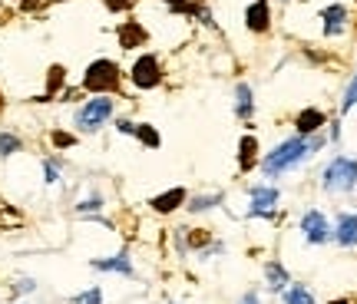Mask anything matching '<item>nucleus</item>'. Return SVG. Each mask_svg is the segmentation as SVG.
I'll use <instances>...</instances> for the list:
<instances>
[{
	"mask_svg": "<svg viewBox=\"0 0 357 304\" xmlns=\"http://www.w3.org/2000/svg\"><path fill=\"white\" fill-rule=\"evenodd\" d=\"M328 146V132H314V136H288V139L275 142L268 152H261L258 172L265 182H278V178L301 172L307 162H314V155Z\"/></svg>",
	"mask_w": 357,
	"mask_h": 304,
	"instance_id": "obj_1",
	"label": "nucleus"
},
{
	"mask_svg": "<svg viewBox=\"0 0 357 304\" xmlns=\"http://www.w3.org/2000/svg\"><path fill=\"white\" fill-rule=\"evenodd\" d=\"M245 218L268 222V225H281V222H284L278 182H265V178H261V182L245 185Z\"/></svg>",
	"mask_w": 357,
	"mask_h": 304,
	"instance_id": "obj_2",
	"label": "nucleus"
},
{
	"mask_svg": "<svg viewBox=\"0 0 357 304\" xmlns=\"http://www.w3.org/2000/svg\"><path fill=\"white\" fill-rule=\"evenodd\" d=\"M119 96H86L73 109V132L77 136H96L109 126L119 113Z\"/></svg>",
	"mask_w": 357,
	"mask_h": 304,
	"instance_id": "obj_3",
	"label": "nucleus"
},
{
	"mask_svg": "<svg viewBox=\"0 0 357 304\" xmlns=\"http://www.w3.org/2000/svg\"><path fill=\"white\" fill-rule=\"evenodd\" d=\"M79 89L86 96H119L123 93V66L113 56H96L89 60L83 76H79Z\"/></svg>",
	"mask_w": 357,
	"mask_h": 304,
	"instance_id": "obj_4",
	"label": "nucleus"
},
{
	"mask_svg": "<svg viewBox=\"0 0 357 304\" xmlns=\"http://www.w3.org/2000/svg\"><path fill=\"white\" fill-rule=\"evenodd\" d=\"M318 189L324 195H351L357 189V155H334V159H328L318 176Z\"/></svg>",
	"mask_w": 357,
	"mask_h": 304,
	"instance_id": "obj_5",
	"label": "nucleus"
},
{
	"mask_svg": "<svg viewBox=\"0 0 357 304\" xmlns=\"http://www.w3.org/2000/svg\"><path fill=\"white\" fill-rule=\"evenodd\" d=\"M126 79L129 86L136 89V93H153V89H159L162 83H166V66H162V56L153 50H142L136 60H132V66L126 70Z\"/></svg>",
	"mask_w": 357,
	"mask_h": 304,
	"instance_id": "obj_6",
	"label": "nucleus"
},
{
	"mask_svg": "<svg viewBox=\"0 0 357 304\" xmlns=\"http://www.w3.org/2000/svg\"><path fill=\"white\" fill-rule=\"evenodd\" d=\"M301 241H305L307 248H324V245H331V218L324 208L318 205H307L305 212L298 215V228H294Z\"/></svg>",
	"mask_w": 357,
	"mask_h": 304,
	"instance_id": "obj_7",
	"label": "nucleus"
},
{
	"mask_svg": "<svg viewBox=\"0 0 357 304\" xmlns=\"http://www.w3.org/2000/svg\"><path fill=\"white\" fill-rule=\"evenodd\" d=\"M318 20H321V37L337 40V37H344L347 26H351V10H347V3L334 0V3H324L318 10Z\"/></svg>",
	"mask_w": 357,
	"mask_h": 304,
	"instance_id": "obj_8",
	"label": "nucleus"
},
{
	"mask_svg": "<svg viewBox=\"0 0 357 304\" xmlns=\"http://www.w3.org/2000/svg\"><path fill=\"white\" fill-rule=\"evenodd\" d=\"M185 202H189V189H185V185H169V189L155 192L146 205H149V212H153V215L172 218V215H178V212L185 208Z\"/></svg>",
	"mask_w": 357,
	"mask_h": 304,
	"instance_id": "obj_9",
	"label": "nucleus"
},
{
	"mask_svg": "<svg viewBox=\"0 0 357 304\" xmlns=\"http://www.w3.org/2000/svg\"><path fill=\"white\" fill-rule=\"evenodd\" d=\"M291 268L284 265L281 258H261V291L278 298L288 284H291Z\"/></svg>",
	"mask_w": 357,
	"mask_h": 304,
	"instance_id": "obj_10",
	"label": "nucleus"
},
{
	"mask_svg": "<svg viewBox=\"0 0 357 304\" xmlns=\"http://www.w3.org/2000/svg\"><path fill=\"white\" fill-rule=\"evenodd\" d=\"M89 268L100 271V275H119V278H136V261L129 248H119L113 254H100V258H89Z\"/></svg>",
	"mask_w": 357,
	"mask_h": 304,
	"instance_id": "obj_11",
	"label": "nucleus"
},
{
	"mask_svg": "<svg viewBox=\"0 0 357 304\" xmlns=\"http://www.w3.org/2000/svg\"><path fill=\"white\" fill-rule=\"evenodd\" d=\"M231 113H235V119H238L245 129H252L255 113H258L255 86H252V83H245V79H238V83H235V89H231Z\"/></svg>",
	"mask_w": 357,
	"mask_h": 304,
	"instance_id": "obj_12",
	"label": "nucleus"
},
{
	"mask_svg": "<svg viewBox=\"0 0 357 304\" xmlns=\"http://www.w3.org/2000/svg\"><path fill=\"white\" fill-rule=\"evenodd\" d=\"M261 139H258L252 129H245L242 136H238V152H235V169H238V176H252L261 162Z\"/></svg>",
	"mask_w": 357,
	"mask_h": 304,
	"instance_id": "obj_13",
	"label": "nucleus"
},
{
	"mask_svg": "<svg viewBox=\"0 0 357 304\" xmlns=\"http://www.w3.org/2000/svg\"><path fill=\"white\" fill-rule=\"evenodd\" d=\"M245 30L255 33V37H268L271 26H275V13H271V0H252L245 7Z\"/></svg>",
	"mask_w": 357,
	"mask_h": 304,
	"instance_id": "obj_14",
	"label": "nucleus"
},
{
	"mask_svg": "<svg viewBox=\"0 0 357 304\" xmlns=\"http://www.w3.org/2000/svg\"><path fill=\"white\" fill-rule=\"evenodd\" d=\"M218 208H225V192L222 189H205V192H189V202L182 212H189L192 218L212 215Z\"/></svg>",
	"mask_w": 357,
	"mask_h": 304,
	"instance_id": "obj_15",
	"label": "nucleus"
},
{
	"mask_svg": "<svg viewBox=\"0 0 357 304\" xmlns=\"http://www.w3.org/2000/svg\"><path fill=\"white\" fill-rule=\"evenodd\" d=\"M331 241L341 252L357 248V212H337L331 222Z\"/></svg>",
	"mask_w": 357,
	"mask_h": 304,
	"instance_id": "obj_16",
	"label": "nucleus"
},
{
	"mask_svg": "<svg viewBox=\"0 0 357 304\" xmlns=\"http://www.w3.org/2000/svg\"><path fill=\"white\" fill-rule=\"evenodd\" d=\"M116 43H119V50H139V47L149 43V30H146L142 20L126 17V20L116 24Z\"/></svg>",
	"mask_w": 357,
	"mask_h": 304,
	"instance_id": "obj_17",
	"label": "nucleus"
},
{
	"mask_svg": "<svg viewBox=\"0 0 357 304\" xmlns=\"http://www.w3.org/2000/svg\"><path fill=\"white\" fill-rule=\"evenodd\" d=\"M328 123H331V116L324 113L321 106H305V109H298L294 119H291L294 136H314V132H324Z\"/></svg>",
	"mask_w": 357,
	"mask_h": 304,
	"instance_id": "obj_18",
	"label": "nucleus"
},
{
	"mask_svg": "<svg viewBox=\"0 0 357 304\" xmlns=\"http://www.w3.org/2000/svg\"><path fill=\"white\" fill-rule=\"evenodd\" d=\"M102 208H106V195L100 189H89L86 195H79L77 202H73V215L77 218H96L102 215Z\"/></svg>",
	"mask_w": 357,
	"mask_h": 304,
	"instance_id": "obj_19",
	"label": "nucleus"
},
{
	"mask_svg": "<svg viewBox=\"0 0 357 304\" xmlns=\"http://www.w3.org/2000/svg\"><path fill=\"white\" fill-rule=\"evenodd\" d=\"M66 79H70L66 66L63 63H50V66H47V76H43V96L53 102L66 89Z\"/></svg>",
	"mask_w": 357,
	"mask_h": 304,
	"instance_id": "obj_20",
	"label": "nucleus"
},
{
	"mask_svg": "<svg viewBox=\"0 0 357 304\" xmlns=\"http://www.w3.org/2000/svg\"><path fill=\"white\" fill-rule=\"evenodd\" d=\"M63 169H66V159L60 152H50V155H43L40 159V176H43V185H60L63 182Z\"/></svg>",
	"mask_w": 357,
	"mask_h": 304,
	"instance_id": "obj_21",
	"label": "nucleus"
},
{
	"mask_svg": "<svg viewBox=\"0 0 357 304\" xmlns=\"http://www.w3.org/2000/svg\"><path fill=\"white\" fill-rule=\"evenodd\" d=\"M278 301L281 304H318V294H314V288L305 284V281H291V284L278 294Z\"/></svg>",
	"mask_w": 357,
	"mask_h": 304,
	"instance_id": "obj_22",
	"label": "nucleus"
},
{
	"mask_svg": "<svg viewBox=\"0 0 357 304\" xmlns=\"http://www.w3.org/2000/svg\"><path fill=\"white\" fill-rule=\"evenodd\" d=\"M47 142H50V149H53V152H70V149H77L79 136L73 132V129H60V126H53L50 132H47Z\"/></svg>",
	"mask_w": 357,
	"mask_h": 304,
	"instance_id": "obj_23",
	"label": "nucleus"
},
{
	"mask_svg": "<svg viewBox=\"0 0 357 304\" xmlns=\"http://www.w3.org/2000/svg\"><path fill=\"white\" fill-rule=\"evenodd\" d=\"M132 139L139 142L142 149H149V152L162 149V132H159L153 123H136V136H132Z\"/></svg>",
	"mask_w": 357,
	"mask_h": 304,
	"instance_id": "obj_24",
	"label": "nucleus"
},
{
	"mask_svg": "<svg viewBox=\"0 0 357 304\" xmlns=\"http://www.w3.org/2000/svg\"><path fill=\"white\" fill-rule=\"evenodd\" d=\"M26 149L24 136H17L13 129H0V159H13Z\"/></svg>",
	"mask_w": 357,
	"mask_h": 304,
	"instance_id": "obj_25",
	"label": "nucleus"
},
{
	"mask_svg": "<svg viewBox=\"0 0 357 304\" xmlns=\"http://www.w3.org/2000/svg\"><path fill=\"white\" fill-rule=\"evenodd\" d=\"M225 254H229V241L215 235L202 252H195V261H199V265H208V261H218V258H225Z\"/></svg>",
	"mask_w": 357,
	"mask_h": 304,
	"instance_id": "obj_26",
	"label": "nucleus"
},
{
	"mask_svg": "<svg viewBox=\"0 0 357 304\" xmlns=\"http://www.w3.org/2000/svg\"><path fill=\"white\" fill-rule=\"evenodd\" d=\"M185 238H189V254H195V252H202L205 245L215 238V231H212V228H205V225H189L185 228Z\"/></svg>",
	"mask_w": 357,
	"mask_h": 304,
	"instance_id": "obj_27",
	"label": "nucleus"
},
{
	"mask_svg": "<svg viewBox=\"0 0 357 304\" xmlns=\"http://www.w3.org/2000/svg\"><path fill=\"white\" fill-rule=\"evenodd\" d=\"M189 17H192V20H195V24H202L205 30H218V24H215V13H212V7H208L205 0H199V3H192Z\"/></svg>",
	"mask_w": 357,
	"mask_h": 304,
	"instance_id": "obj_28",
	"label": "nucleus"
},
{
	"mask_svg": "<svg viewBox=\"0 0 357 304\" xmlns=\"http://www.w3.org/2000/svg\"><path fill=\"white\" fill-rule=\"evenodd\" d=\"M185 228L189 225L169 228V241H172V252H176L178 261H185V258H189V238H185Z\"/></svg>",
	"mask_w": 357,
	"mask_h": 304,
	"instance_id": "obj_29",
	"label": "nucleus"
},
{
	"mask_svg": "<svg viewBox=\"0 0 357 304\" xmlns=\"http://www.w3.org/2000/svg\"><path fill=\"white\" fill-rule=\"evenodd\" d=\"M37 288H40L37 278L20 275V278H13V284H10V298H13V301H20V298H26V294H37Z\"/></svg>",
	"mask_w": 357,
	"mask_h": 304,
	"instance_id": "obj_30",
	"label": "nucleus"
},
{
	"mask_svg": "<svg viewBox=\"0 0 357 304\" xmlns=\"http://www.w3.org/2000/svg\"><path fill=\"white\" fill-rule=\"evenodd\" d=\"M70 304H106V294H102L100 284H89L83 291L70 294Z\"/></svg>",
	"mask_w": 357,
	"mask_h": 304,
	"instance_id": "obj_31",
	"label": "nucleus"
},
{
	"mask_svg": "<svg viewBox=\"0 0 357 304\" xmlns=\"http://www.w3.org/2000/svg\"><path fill=\"white\" fill-rule=\"evenodd\" d=\"M26 218L17 205H0V228H20Z\"/></svg>",
	"mask_w": 357,
	"mask_h": 304,
	"instance_id": "obj_32",
	"label": "nucleus"
},
{
	"mask_svg": "<svg viewBox=\"0 0 357 304\" xmlns=\"http://www.w3.org/2000/svg\"><path fill=\"white\" fill-rule=\"evenodd\" d=\"M351 109H357V73H354V79L347 83V89H344V96H341V106H337V116L344 119Z\"/></svg>",
	"mask_w": 357,
	"mask_h": 304,
	"instance_id": "obj_33",
	"label": "nucleus"
},
{
	"mask_svg": "<svg viewBox=\"0 0 357 304\" xmlns=\"http://www.w3.org/2000/svg\"><path fill=\"white\" fill-rule=\"evenodd\" d=\"M113 129H116V136H126V139H132V136H136V119H132V116H119V113H116Z\"/></svg>",
	"mask_w": 357,
	"mask_h": 304,
	"instance_id": "obj_34",
	"label": "nucleus"
},
{
	"mask_svg": "<svg viewBox=\"0 0 357 304\" xmlns=\"http://www.w3.org/2000/svg\"><path fill=\"white\" fill-rule=\"evenodd\" d=\"M235 304H265V291L261 288H245Z\"/></svg>",
	"mask_w": 357,
	"mask_h": 304,
	"instance_id": "obj_35",
	"label": "nucleus"
},
{
	"mask_svg": "<svg viewBox=\"0 0 357 304\" xmlns=\"http://www.w3.org/2000/svg\"><path fill=\"white\" fill-rule=\"evenodd\" d=\"M102 7L109 13H129L136 7V0H102Z\"/></svg>",
	"mask_w": 357,
	"mask_h": 304,
	"instance_id": "obj_36",
	"label": "nucleus"
},
{
	"mask_svg": "<svg viewBox=\"0 0 357 304\" xmlns=\"http://www.w3.org/2000/svg\"><path fill=\"white\" fill-rule=\"evenodd\" d=\"M159 3H166L169 13H182V17H189L192 10V0H159Z\"/></svg>",
	"mask_w": 357,
	"mask_h": 304,
	"instance_id": "obj_37",
	"label": "nucleus"
},
{
	"mask_svg": "<svg viewBox=\"0 0 357 304\" xmlns=\"http://www.w3.org/2000/svg\"><path fill=\"white\" fill-rule=\"evenodd\" d=\"M79 96H86V93H83L79 86H66L63 93H60V102H77Z\"/></svg>",
	"mask_w": 357,
	"mask_h": 304,
	"instance_id": "obj_38",
	"label": "nucleus"
},
{
	"mask_svg": "<svg viewBox=\"0 0 357 304\" xmlns=\"http://www.w3.org/2000/svg\"><path fill=\"white\" fill-rule=\"evenodd\" d=\"M40 3H43V0H20V10H26V13H30V10H37Z\"/></svg>",
	"mask_w": 357,
	"mask_h": 304,
	"instance_id": "obj_39",
	"label": "nucleus"
},
{
	"mask_svg": "<svg viewBox=\"0 0 357 304\" xmlns=\"http://www.w3.org/2000/svg\"><path fill=\"white\" fill-rule=\"evenodd\" d=\"M166 304H178V301H176V298H166Z\"/></svg>",
	"mask_w": 357,
	"mask_h": 304,
	"instance_id": "obj_40",
	"label": "nucleus"
},
{
	"mask_svg": "<svg viewBox=\"0 0 357 304\" xmlns=\"http://www.w3.org/2000/svg\"><path fill=\"white\" fill-rule=\"evenodd\" d=\"M278 3H294V0H278Z\"/></svg>",
	"mask_w": 357,
	"mask_h": 304,
	"instance_id": "obj_41",
	"label": "nucleus"
},
{
	"mask_svg": "<svg viewBox=\"0 0 357 304\" xmlns=\"http://www.w3.org/2000/svg\"><path fill=\"white\" fill-rule=\"evenodd\" d=\"M17 304H26V301H17Z\"/></svg>",
	"mask_w": 357,
	"mask_h": 304,
	"instance_id": "obj_42",
	"label": "nucleus"
}]
</instances>
